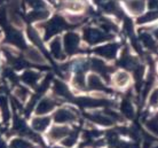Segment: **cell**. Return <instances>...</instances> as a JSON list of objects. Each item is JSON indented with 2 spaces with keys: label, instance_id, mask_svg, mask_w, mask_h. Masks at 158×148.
<instances>
[{
  "label": "cell",
  "instance_id": "cell-18",
  "mask_svg": "<svg viewBox=\"0 0 158 148\" xmlns=\"http://www.w3.org/2000/svg\"><path fill=\"white\" fill-rule=\"evenodd\" d=\"M64 8L68 9V11H70V12H76V13H79L84 11V4L81 1H79V0H68L64 2Z\"/></svg>",
  "mask_w": 158,
  "mask_h": 148
},
{
  "label": "cell",
  "instance_id": "cell-7",
  "mask_svg": "<svg viewBox=\"0 0 158 148\" xmlns=\"http://www.w3.org/2000/svg\"><path fill=\"white\" fill-rule=\"evenodd\" d=\"M88 117H89V120L93 121L94 123H96V124H99V125H103V126H110V125H112L114 122H115L106 112H91V114H88Z\"/></svg>",
  "mask_w": 158,
  "mask_h": 148
},
{
  "label": "cell",
  "instance_id": "cell-16",
  "mask_svg": "<svg viewBox=\"0 0 158 148\" xmlns=\"http://www.w3.org/2000/svg\"><path fill=\"white\" fill-rule=\"evenodd\" d=\"M49 47H51L52 55L54 56L55 59H59V60L63 59V49H62V44H61V39L60 38H55V39L52 40Z\"/></svg>",
  "mask_w": 158,
  "mask_h": 148
},
{
  "label": "cell",
  "instance_id": "cell-28",
  "mask_svg": "<svg viewBox=\"0 0 158 148\" xmlns=\"http://www.w3.org/2000/svg\"><path fill=\"white\" fill-rule=\"evenodd\" d=\"M10 148H32V145L29 141H25L24 139H14L10 142Z\"/></svg>",
  "mask_w": 158,
  "mask_h": 148
},
{
  "label": "cell",
  "instance_id": "cell-29",
  "mask_svg": "<svg viewBox=\"0 0 158 148\" xmlns=\"http://www.w3.org/2000/svg\"><path fill=\"white\" fill-rule=\"evenodd\" d=\"M25 2L33 9H45V1L44 0H25Z\"/></svg>",
  "mask_w": 158,
  "mask_h": 148
},
{
  "label": "cell",
  "instance_id": "cell-23",
  "mask_svg": "<svg viewBox=\"0 0 158 148\" xmlns=\"http://www.w3.org/2000/svg\"><path fill=\"white\" fill-rule=\"evenodd\" d=\"M141 40H142L143 45H144L146 47L150 48V49L156 48V41H155V39L152 38V36L149 35V33H147V32L141 33Z\"/></svg>",
  "mask_w": 158,
  "mask_h": 148
},
{
  "label": "cell",
  "instance_id": "cell-5",
  "mask_svg": "<svg viewBox=\"0 0 158 148\" xmlns=\"http://www.w3.org/2000/svg\"><path fill=\"white\" fill-rule=\"evenodd\" d=\"M25 59L33 64H38V66H45L46 64V59L45 56L41 54L39 49H37L36 47H28L25 49Z\"/></svg>",
  "mask_w": 158,
  "mask_h": 148
},
{
  "label": "cell",
  "instance_id": "cell-19",
  "mask_svg": "<svg viewBox=\"0 0 158 148\" xmlns=\"http://www.w3.org/2000/svg\"><path fill=\"white\" fill-rule=\"evenodd\" d=\"M49 16V12L47 9H35L28 15L30 21H44Z\"/></svg>",
  "mask_w": 158,
  "mask_h": 148
},
{
  "label": "cell",
  "instance_id": "cell-11",
  "mask_svg": "<svg viewBox=\"0 0 158 148\" xmlns=\"http://www.w3.org/2000/svg\"><path fill=\"white\" fill-rule=\"evenodd\" d=\"M125 5L134 15H141L144 11V0H125Z\"/></svg>",
  "mask_w": 158,
  "mask_h": 148
},
{
  "label": "cell",
  "instance_id": "cell-17",
  "mask_svg": "<svg viewBox=\"0 0 158 148\" xmlns=\"http://www.w3.org/2000/svg\"><path fill=\"white\" fill-rule=\"evenodd\" d=\"M130 82V75L126 71H117L114 76V84L117 87H125Z\"/></svg>",
  "mask_w": 158,
  "mask_h": 148
},
{
  "label": "cell",
  "instance_id": "cell-9",
  "mask_svg": "<svg viewBox=\"0 0 158 148\" xmlns=\"http://www.w3.org/2000/svg\"><path fill=\"white\" fill-rule=\"evenodd\" d=\"M55 107L54 101L49 99V98H44L39 104H37L36 114L37 116H46L48 112H51Z\"/></svg>",
  "mask_w": 158,
  "mask_h": 148
},
{
  "label": "cell",
  "instance_id": "cell-31",
  "mask_svg": "<svg viewBox=\"0 0 158 148\" xmlns=\"http://www.w3.org/2000/svg\"><path fill=\"white\" fill-rule=\"evenodd\" d=\"M149 102H150L151 106H155V104H158V87L152 90V92H151V94H150V98H149Z\"/></svg>",
  "mask_w": 158,
  "mask_h": 148
},
{
  "label": "cell",
  "instance_id": "cell-1",
  "mask_svg": "<svg viewBox=\"0 0 158 148\" xmlns=\"http://www.w3.org/2000/svg\"><path fill=\"white\" fill-rule=\"evenodd\" d=\"M44 28H45V32H46V38H51L52 36H54L57 32L62 31L64 28H67V22L64 21L63 17L55 16L49 22L45 24Z\"/></svg>",
  "mask_w": 158,
  "mask_h": 148
},
{
  "label": "cell",
  "instance_id": "cell-36",
  "mask_svg": "<svg viewBox=\"0 0 158 148\" xmlns=\"http://www.w3.org/2000/svg\"><path fill=\"white\" fill-rule=\"evenodd\" d=\"M157 71H158V64H157Z\"/></svg>",
  "mask_w": 158,
  "mask_h": 148
},
{
  "label": "cell",
  "instance_id": "cell-25",
  "mask_svg": "<svg viewBox=\"0 0 158 148\" xmlns=\"http://www.w3.org/2000/svg\"><path fill=\"white\" fill-rule=\"evenodd\" d=\"M122 112L124 114V116L125 117H128V118H132V117L134 116V107L132 106L131 102L128 101H124L122 104Z\"/></svg>",
  "mask_w": 158,
  "mask_h": 148
},
{
  "label": "cell",
  "instance_id": "cell-24",
  "mask_svg": "<svg viewBox=\"0 0 158 148\" xmlns=\"http://www.w3.org/2000/svg\"><path fill=\"white\" fill-rule=\"evenodd\" d=\"M86 78H85L83 72H77L75 78H73V85L79 90H84L86 87Z\"/></svg>",
  "mask_w": 158,
  "mask_h": 148
},
{
  "label": "cell",
  "instance_id": "cell-2",
  "mask_svg": "<svg viewBox=\"0 0 158 148\" xmlns=\"http://www.w3.org/2000/svg\"><path fill=\"white\" fill-rule=\"evenodd\" d=\"M84 38L88 44L95 45L107 39L108 35L107 32L99 30L96 28H86L84 30Z\"/></svg>",
  "mask_w": 158,
  "mask_h": 148
},
{
  "label": "cell",
  "instance_id": "cell-13",
  "mask_svg": "<svg viewBox=\"0 0 158 148\" xmlns=\"http://www.w3.org/2000/svg\"><path fill=\"white\" fill-rule=\"evenodd\" d=\"M86 83L87 86L91 90H95V91H104L106 90V85L103 83V80L95 74H92L88 76Z\"/></svg>",
  "mask_w": 158,
  "mask_h": 148
},
{
  "label": "cell",
  "instance_id": "cell-10",
  "mask_svg": "<svg viewBox=\"0 0 158 148\" xmlns=\"http://www.w3.org/2000/svg\"><path fill=\"white\" fill-rule=\"evenodd\" d=\"M51 123V118L48 116H36L31 122L32 129L37 132H43Z\"/></svg>",
  "mask_w": 158,
  "mask_h": 148
},
{
  "label": "cell",
  "instance_id": "cell-33",
  "mask_svg": "<svg viewBox=\"0 0 158 148\" xmlns=\"http://www.w3.org/2000/svg\"><path fill=\"white\" fill-rule=\"evenodd\" d=\"M149 8L151 11H158V0H149Z\"/></svg>",
  "mask_w": 158,
  "mask_h": 148
},
{
  "label": "cell",
  "instance_id": "cell-6",
  "mask_svg": "<svg viewBox=\"0 0 158 148\" xmlns=\"http://www.w3.org/2000/svg\"><path fill=\"white\" fill-rule=\"evenodd\" d=\"M75 120H76L75 112H72V110H70V109H67V108L59 109L54 114V121H55L57 124L65 125L67 123H70V122H72V121Z\"/></svg>",
  "mask_w": 158,
  "mask_h": 148
},
{
  "label": "cell",
  "instance_id": "cell-22",
  "mask_svg": "<svg viewBox=\"0 0 158 148\" xmlns=\"http://www.w3.org/2000/svg\"><path fill=\"white\" fill-rule=\"evenodd\" d=\"M8 19L10 21V23L16 27V28H22L23 27V20L20 16L19 12H15V11H10L9 14H8Z\"/></svg>",
  "mask_w": 158,
  "mask_h": 148
},
{
  "label": "cell",
  "instance_id": "cell-21",
  "mask_svg": "<svg viewBox=\"0 0 158 148\" xmlns=\"http://www.w3.org/2000/svg\"><path fill=\"white\" fill-rule=\"evenodd\" d=\"M28 37H29V39L33 43V45H36V46H38L39 48L43 49L44 48L43 39H41V37H40L39 33L37 32V30H35L33 28H29L28 29Z\"/></svg>",
  "mask_w": 158,
  "mask_h": 148
},
{
  "label": "cell",
  "instance_id": "cell-12",
  "mask_svg": "<svg viewBox=\"0 0 158 148\" xmlns=\"http://www.w3.org/2000/svg\"><path fill=\"white\" fill-rule=\"evenodd\" d=\"M91 67L93 70H95L98 74H100V75H102V76H104V77H108L109 71H110L109 67H108L107 64H106V62L103 60H101V59H92Z\"/></svg>",
  "mask_w": 158,
  "mask_h": 148
},
{
  "label": "cell",
  "instance_id": "cell-8",
  "mask_svg": "<svg viewBox=\"0 0 158 148\" xmlns=\"http://www.w3.org/2000/svg\"><path fill=\"white\" fill-rule=\"evenodd\" d=\"M117 51H118V44H114V43H110V44L103 45V46H100L95 49V53L99 54V55L106 57V59H114L117 54Z\"/></svg>",
  "mask_w": 158,
  "mask_h": 148
},
{
  "label": "cell",
  "instance_id": "cell-27",
  "mask_svg": "<svg viewBox=\"0 0 158 148\" xmlns=\"http://www.w3.org/2000/svg\"><path fill=\"white\" fill-rule=\"evenodd\" d=\"M14 93H15L16 99H19V100H21V101L27 100V98H28V95H29L28 88L24 87V86H16Z\"/></svg>",
  "mask_w": 158,
  "mask_h": 148
},
{
  "label": "cell",
  "instance_id": "cell-35",
  "mask_svg": "<svg viewBox=\"0 0 158 148\" xmlns=\"http://www.w3.org/2000/svg\"><path fill=\"white\" fill-rule=\"evenodd\" d=\"M154 148H158V145H156V146H155V147Z\"/></svg>",
  "mask_w": 158,
  "mask_h": 148
},
{
  "label": "cell",
  "instance_id": "cell-3",
  "mask_svg": "<svg viewBox=\"0 0 158 148\" xmlns=\"http://www.w3.org/2000/svg\"><path fill=\"white\" fill-rule=\"evenodd\" d=\"M79 44H80V38H79V35H77L76 32H68L63 37L64 51L68 54H73L78 52Z\"/></svg>",
  "mask_w": 158,
  "mask_h": 148
},
{
  "label": "cell",
  "instance_id": "cell-30",
  "mask_svg": "<svg viewBox=\"0 0 158 148\" xmlns=\"http://www.w3.org/2000/svg\"><path fill=\"white\" fill-rule=\"evenodd\" d=\"M76 139H77V136H76V134H72V133L70 132V134L68 137H65L63 140H62V145L65 146V147H72L76 142Z\"/></svg>",
  "mask_w": 158,
  "mask_h": 148
},
{
  "label": "cell",
  "instance_id": "cell-14",
  "mask_svg": "<svg viewBox=\"0 0 158 148\" xmlns=\"http://www.w3.org/2000/svg\"><path fill=\"white\" fill-rule=\"evenodd\" d=\"M21 79L24 84L29 85V86H36L38 80L40 79V75L38 72L33 71V70H27V71L23 72Z\"/></svg>",
  "mask_w": 158,
  "mask_h": 148
},
{
  "label": "cell",
  "instance_id": "cell-34",
  "mask_svg": "<svg viewBox=\"0 0 158 148\" xmlns=\"http://www.w3.org/2000/svg\"><path fill=\"white\" fill-rule=\"evenodd\" d=\"M154 36H155V38H157L158 39V28L154 31Z\"/></svg>",
  "mask_w": 158,
  "mask_h": 148
},
{
  "label": "cell",
  "instance_id": "cell-32",
  "mask_svg": "<svg viewBox=\"0 0 158 148\" xmlns=\"http://www.w3.org/2000/svg\"><path fill=\"white\" fill-rule=\"evenodd\" d=\"M68 19H69V22H70L71 24H78L81 22V20H83V17H81V16H78V15L77 16L70 15Z\"/></svg>",
  "mask_w": 158,
  "mask_h": 148
},
{
  "label": "cell",
  "instance_id": "cell-26",
  "mask_svg": "<svg viewBox=\"0 0 158 148\" xmlns=\"http://www.w3.org/2000/svg\"><path fill=\"white\" fill-rule=\"evenodd\" d=\"M158 19V11H151L148 12L147 14L139 19V23H148V22H152Z\"/></svg>",
  "mask_w": 158,
  "mask_h": 148
},
{
  "label": "cell",
  "instance_id": "cell-20",
  "mask_svg": "<svg viewBox=\"0 0 158 148\" xmlns=\"http://www.w3.org/2000/svg\"><path fill=\"white\" fill-rule=\"evenodd\" d=\"M8 39L9 41L12 43L13 45H15L16 47H23L24 45V40H23V37L21 35L19 31H10L9 32V35H8Z\"/></svg>",
  "mask_w": 158,
  "mask_h": 148
},
{
  "label": "cell",
  "instance_id": "cell-15",
  "mask_svg": "<svg viewBox=\"0 0 158 148\" xmlns=\"http://www.w3.org/2000/svg\"><path fill=\"white\" fill-rule=\"evenodd\" d=\"M53 90H54V93H55L56 95L61 96V98L70 99V96H71V93L69 91V88L67 87V85L62 83V82H60V80H55L54 82Z\"/></svg>",
  "mask_w": 158,
  "mask_h": 148
},
{
  "label": "cell",
  "instance_id": "cell-4",
  "mask_svg": "<svg viewBox=\"0 0 158 148\" xmlns=\"http://www.w3.org/2000/svg\"><path fill=\"white\" fill-rule=\"evenodd\" d=\"M69 134H70V129L68 128L67 125L57 124V125H54L49 130L48 138L53 141H59V140H63L64 138L68 137Z\"/></svg>",
  "mask_w": 158,
  "mask_h": 148
}]
</instances>
